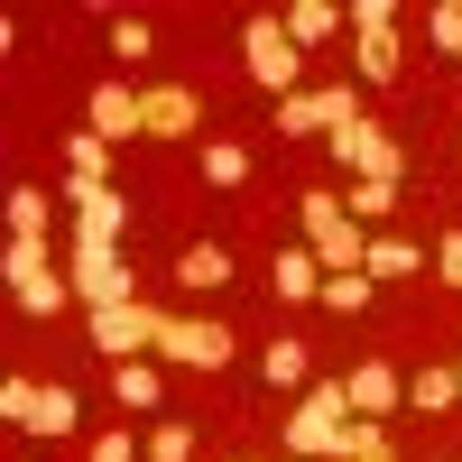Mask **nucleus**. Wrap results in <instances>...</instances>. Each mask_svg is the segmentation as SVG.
<instances>
[{"mask_svg":"<svg viewBox=\"0 0 462 462\" xmlns=\"http://www.w3.org/2000/svg\"><path fill=\"white\" fill-rule=\"evenodd\" d=\"M111 47H121V56H130V65H139V56H148V47H158V28H148V19H111Z\"/></svg>","mask_w":462,"mask_h":462,"instance_id":"nucleus-33","label":"nucleus"},{"mask_svg":"<svg viewBox=\"0 0 462 462\" xmlns=\"http://www.w3.org/2000/svg\"><path fill=\"white\" fill-rule=\"evenodd\" d=\"M93 462H148V453H139V435L111 426V435H93Z\"/></svg>","mask_w":462,"mask_h":462,"instance_id":"nucleus-34","label":"nucleus"},{"mask_svg":"<svg viewBox=\"0 0 462 462\" xmlns=\"http://www.w3.org/2000/svg\"><path fill=\"white\" fill-rule=\"evenodd\" d=\"M268 287H278V305H315L324 296V259L305 250V241H287L278 259H268Z\"/></svg>","mask_w":462,"mask_h":462,"instance_id":"nucleus-11","label":"nucleus"},{"mask_svg":"<svg viewBox=\"0 0 462 462\" xmlns=\"http://www.w3.org/2000/svg\"><path fill=\"white\" fill-rule=\"evenodd\" d=\"M148 361L222 370V361H231V324H213V315H158V352H148Z\"/></svg>","mask_w":462,"mask_h":462,"instance_id":"nucleus-5","label":"nucleus"},{"mask_svg":"<svg viewBox=\"0 0 462 462\" xmlns=\"http://www.w3.org/2000/svg\"><path fill=\"white\" fill-rule=\"evenodd\" d=\"M0 278H10L19 315H65V305H74V278L47 268V241H10V250H0Z\"/></svg>","mask_w":462,"mask_h":462,"instance_id":"nucleus-3","label":"nucleus"},{"mask_svg":"<svg viewBox=\"0 0 462 462\" xmlns=\"http://www.w3.org/2000/svg\"><path fill=\"white\" fill-rule=\"evenodd\" d=\"M93 130H102V139H139V130H148L139 84H93Z\"/></svg>","mask_w":462,"mask_h":462,"instance_id":"nucleus-13","label":"nucleus"},{"mask_svg":"<svg viewBox=\"0 0 462 462\" xmlns=\"http://www.w3.org/2000/svg\"><path fill=\"white\" fill-rule=\"evenodd\" d=\"M342 398H352V416H389L407 407V370H389V361H361V370H342Z\"/></svg>","mask_w":462,"mask_h":462,"instance_id":"nucleus-8","label":"nucleus"},{"mask_svg":"<svg viewBox=\"0 0 462 462\" xmlns=\"http://www.w3.org/2000/svg\"><path fill=\"white\" fill-rule=\"evenodd\" d=\"M195 176L213 185V195H241V185H250V148H241V139H204Z\"/></svg>","mask_w":462,"mask_h":462,"instance_id":"nucleus-16","label":"nucleus"},{"mask_svg":"<svg viewBox=\"0 0 462 462\" xmlns=\"http://www.w3.org/2000/svg\"><path fill=\"white\" fill-rule=\"evenodd\" d=\"M278 139H324V121H315V93H287V102H278Z\"/></svg>","mask_w":462,"mask_h":462,"instance_id":"nucleus-29","label":"nucleus"},{"mask_svg":"<svg viewBox=\"0 0 462 462\" xmlns=\"http://www.w3.org/2000/svg\"><path fill=\"white\" fill-rule=\"evenodd\" d=\"M111 398H121L130 416H148L167 398V379H158V361H111Z\"/></svg>","mask_w":462,"mask_h":462,"instance_id":"nucleus-18","label":"nucleus"},{"mask_svg":"<svg viewBox=\"0 0 462 462\" xmlns=\"http://www.w3.org/2000/svg\"><path fill=\"white\" fill-rule=\"evenodd\" d=\"M65 278H74V305H130L139 296V278H130V259L111 250V241H65Z\"/></svg>","mask_w":462,"mask_h":462,"instance_id":"nucleus-4","label":"nucleus"},{"mask_svg":"<svg viewBox=\"0 0 462 462\" xmlns=\"http://www.w3.org/2000/svg\"><path fill=\"white\" fill-rule=\"evenodd\" d=\"M370 296H379V287H370L361 268H352V278H324V296H315V305H324V315H361Z\"/></svg>","mask_w":462,"mask_h":462,"instance_id":"nucleus-27","label":"nucleus"},{"mask_svg":"<svg viewBox=\"0 0 462 462\" xmlns=\"http://www.w3.org/2000/svg\"><path fill=\"white\" fill-rule=\"evenodd\" d=\"M93 352L102 361H148V352H158V305H102V315H93Z\"/></svg>","mask_w":462,"mask_h":462,"instance_id":"nucleus-7","label":"nucleus"},{"mask_svg":"<svg viewBox=\"0 0 462 462\" xmlns=\"http://www.w3.org/2000/svg\"><path fill=\"white\" fill-rule=\"evenodd\" d=\"M342 213H352L361 231H379L398 213V176H352V185H342Z\"/></svg>","mask_w":462,"mask_h":462,"instance_id":"nucleus-17","label":"nucleus"},{"mask_svg":"<svg viewBox=\"0 0 462 462\" xmlns=\"http://www.w3.org/2000/svg\"><path fill=\"white\" fill-rule=\"evenodd\" d=\"M74 426H84V398H74V389H37L28 435H74Z\"/></svg>","mask_w":462,"mask_h":462,"instance_id":"nucleus-24","label":"nucleus"},{"mask_svg":"<svg viewBox=\"0 0 462 462\" xmlns=\"http://www.w3.org/2000/svg\"><path fill=\"white\" fill-rule=\"evenodd\" d=\"M148 462H195V426H185V416H167V426L148 435Z\"/></svg>","mask_w":462,"mask_h":462,"instance_id":"nucleus-30","label":"nucleus"},{"mask_svg":"<svg viewBox=\"0 0 462 462\" xmlns=\"http://www.w3.org/2000/svg\"><path fill=\"white\" fill-rule=\"evenodd\" d=\"M453 389H462V361H453Z\"/></svg>","mask_w":462,"mask_h":462,"instance_id":"nucleus-36","label":"nucleus"},{"mask_svg":"<svg viewBox=\"0 0 462 462\" xmlns=\"http://www.w3.org/2000/svg\"><path fill=\"white\" fill-rule=\"evenodd\" d=\"M416 268H435V250H426V241L370 231V259H361V278H370V287H398V278H416Z\"/></svg>","mask_w":462,"mask_h":462,"instance_id":"nucleus-9","label":"nucleus"},{"mask_svg":"<svg viewBox=\"0 0 462 462\" xmlns=\"http://www.w3.org/2000/svg\"><path fill=\"white\" fill-rule=\"evenodd\" d=\"M37 389H47V379H0V426H19V435H28V416H37Z\"/></svg>","mask_w":462,"mask_h":462,"instance_id":"nucleus-28","label":"nucleus"},{"mask_svg":"<svg viewBox=\"0 0 462 462\" xmlns=\"http://www.w3.org/2000/svg\"><path fill=\"white\" fill-rule=\"evenodd\" d=\"M121 231H130V195H121V185H102V195L74 204V231H65V241H111V250H121Z\"/></svg>","mask_w":462,"mask_h":462,"instance_id":"nucleus-12","label":"nucleus"},{"mask_svg":"<svg viewBox=\"0 0 462 462\" xmlns=\"http://www.w3.org/2000/svg\"><path fill=\"white\" fill-rule=\"evenodd\" d=\"M407 407H416V416H453V407H462V389H453V361H435V370H407Z\"/></svg>","mask_w":462,"mask_h":462,"instance_id":"nucleus-19","label":"nucleus"},{"mask_svg":"<svg viewBox=\"0 0 462 462\" xmlns=\"http://www.w3.org/2000/svg\"><path fill=\"white\" fill-rule=\"evenodd\" d=\"M241 65H250V84L259 93H296V74H305V56H296V37H287V19L278 10H250L241 19Z\"/></svg>","mask_w":462,"mask_h":462,"instance_id":"nucleus-1","label":"nucleus"},{"mask_svg":"<svg viewBox=\"0 0 462 462\" xmlns=\"http://www.w3.org/2000/svg\"><path fill=\"white\" fill-rule=\"evenodd\" d=\"M47 222H56L47 185H10V241H47Z\"/></svg>","mask_w":462,"mask_h":462,"instance_id":"nucleus-20","label":"nucleus"},{"mask_svg":"<svg viewBox=\"0 0 462 462\" xmlns=\"http://www.w3.org/2000/svg\"><path fill=\"white\" fill-rule=\"evenodd\" d=\"M259 379H268V389H305V379H315V352H305V342H268Z\"/></svg>","mask_w":462,"mask_h":462,"instance_id":"nucleus-21","label":"nucleus"},{"mask_svg":"<svg viewBox=\"0 0 462 462\" xmlns=\"http://www.w3.org/2000/svg\"><path fill=\"white\" fill-rule=\"evenodd\" d=\"M65 176L111 185V139H102V130H65Z\"/></svg>","mask_w":462,"mask_h":462,"instance_id":"nucleus-22","label":"nucleus"},{"mask_svg":"<svg viewBox=\"0 0 462 462\" xmlns=\"http://www.w3.org/2000/svg\"><path fill=\"white\" fill-rule=\"evenodd\" d=\"M342 462H398L389 426H379V416H352V435H342Z\"/></svg>","mask_w":462,"mask_h":462,"instance_id":"nucleus-25","label":"nucleus"},{"mask_svg":"<svg viewBox=\"0 0 462 462\" xmlns=\"http://www.w3.org/2000/svg\"><path fill=\"white\" fill-rule=\"evenodd\" d=\"M435 278L462 287V231H444V241H435Z\"/></svg>","mask_w":462,"mask_h":462,"instance_id":"nucleus-35","label":"nucleus"},{"mask_svg":"<svg viewBox=\"0 0 462 462\" xmlns=\"http://www.w3.org/2000/svg\"><path fill=\"white\" fill-rule=\"evenodd\" d=\"M315 121H324V139L352 130V121H361V84H324V93H315Z\"/></svg>","mask_w":462,"mask_h":462,"instance_id":"nucleus-26","label":"nucleus"},{"mask_svg":"<svg viewBox=\"0 0 462 462\" xmlns=\"http://www.w3.org/2000/svg\"><path fill=\"white\" fill-rule=\"evenodd\" d=\"M176 287H195V296L231 287V250H222V241H185V250H176Z\"/></svg>","mask_w":462,"mask_h":462,"instance_id":"nucleus-15","label":"nucleus"},{"mask_svg":"<svg viewBox=\"0 0 462 462\" xmlns=\"http://www.w3.org/2000/svg\"><path fill=\"white\" fill-rule=\"evenodd\" d=\"M342 19H352V37H398V10H389V0H352Z\"/></svg>","mask_w":462,"mask_h":462,"instance_id":"nucleus-32","label":"nucleus"},{"mask_svg":"<svg viewBox=\"0 0 462 462\" xmlns=\"http://www.w3.org/2000/svg\"><path fill=\"white\" fill-rule=\"evenodd\" d=\"M426 37H435V56H462V0H435V10H426Z\"/></svg>","mask_w":462,"mask_h":462,"instance_id":"nucleus-31","label":"nucleus"},{"mask_svg":"<svg viewBox=\"0 0 462 462\" xmlns=\"http://www.w3.org/2000/svg\"><path fill=\"white\" fill-rule=\"evenodd\" d=\"M342 435H352V398H342V379H333V389H305V407L287 416V453L296 462H342Z\"/></svg>","mask_w":462,"mask_h":462,"instance_id":"nucleus-2","label":"nucleus"},{"mask_svg":"<svg viewBox=\"0 0 462 462\" xmlns=\"http://www.w3.org/2000/svg\"><path fill=\"white\" fill-rule=\"evenodd\" d=\"M278 19H287V37H296V56H315V47H333V37L352 28V19L333 10V0H287Z\"/></svg>","mask_w":462,"mask_h":462,"instance_id":"nucleus-14","label":"nucleus"},{"mask_svg":"<svg viewBox=\"0 0 462 462\" xmlns=\"http://www.w3.org/2000/svg\"><path fill=\"white\" fill-rule=\"evenodd\" d=\"M398 56H407L398 37H361V47H352V65H361V74H352V84H361V93H370V84H398Z\"/></svg>","mask_w":462,"mask_h":462,"instance_id":"nucleus-23","label":"nucleus"},{"mask_svg":"<svg viewBox=\"0 0 462 462\" xmlns=\"http://www.w3.org/2000/svg\"><path fill=\"white\" fill-rule=\"evenodd\" d=\"M324 167H352V176H398V167H407V148H398V139L361 111L352 130H333V139H324Z\"/></svg>","mask_w":462,"mask_h":462,"instance_id":"nucleus-6","label":"nucleus"},{"mask_svg":"<svg viewBox=\"0 0 462 462\" xmlns=\"http://www.w3.org/2000/svg\"><path fill=\"white\" fill-rule=\"evenodd\" d=\"M139 102H148V139H195L204 130V93H185V84H158Z\"/></svg>","mask_w":462,"mask_h":462,"instance_id":"nucleus-10","label":"nucleus"}]
</instances>
